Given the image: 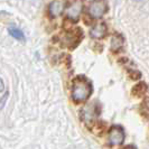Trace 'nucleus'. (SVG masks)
Here are the masks:
<instances>
[{
  "label": "nucleus",
  "mask_w": 149,
  "mask_h": 149,
  "mask_svg": "<svg viewBox=\"0 0 149 149\" xmlns=\"http://www.w3.org/2000/svg\"><path fill=\"white\" fill-rule=\"evenodd\" d=\"M92 93L91 83L83 76H79L74 79L72 84V99L74 102H84L86 101Z\"/></svg>",
  "instance_id": "obj_1"
},
{
  "label": "nucleus",
  "mask_w": 149,
  "mask_h": 149,
  "mask_svg": "<svg viewBox=\"0 0 149 149\" xmlns=\"http://www.w3.org/2000/svg\"><path fill=\"white\" fill-rule=\"evenodd\" d=\"M108 10V6L104 0H93L89 6V15L92 18H101Z\"/></svg>",
  "instance_id": "obj_2"
},
{
  "label": "nucleus",
  "mask_w": 149,
  "mask_h": 149,
  "mask_svg": "<svg viewBox=\"0 0 149 149\" xmlns=\"http://www.w3.org/2000/svg\"><path fill=\"white\" fill-rule=\"evenodd\" d=\"M82 9H83L82 0H75L74 2L70 6L68 10H67V18L71 19L72 22H77L80 19Z\"/></svg>",
  "instance_id": "obj_3"
},
{
  "label": "nucleus",
  "mask_w": 149,
  "mask_h": 149,
  "mask_svg": "<svg viewBox=\"0 0 149 149\" xmlns=\"http://www.w3.org/2000/svg\"><path fill=\"white\" fill-rule=\"evenodd\" d=\"M67 0H53L48 7V13L51 17H58L63 14L66 7Z\"/></svg>",
  "instance_id": "obj_4"
},
{
  "label": "nucleus",
  "mask_w": 149,
  "mask_h": 149,
  "mask_svg": "<svg viewBox=\"0 0 149 149\" xmlns=\"http://www.w3.org/2000/svg\"><path fill=\"white\" fill-rule=\"evenodd\" d=\"M109 141L111 145H120L125 140V132L121 127H112L109 131Z\"/></svg>",
  "instance_id": "obj_5"
},
{
  "label": "nucleus",
  "mask_w": 149,
  "mask_h": 149,
  "mask_svg": "<svg viewBox=\"0 0 149 149\" xmlns=\"http://www.w3.org/2000/svg\"><path fill=\"white\" fill-rule=\"evenodd\" d=\"M97 114V105L95 103H91V104L84 107L82 110V119L85 121V122H90L92 121L93 118Z\"/></svg>",
  "instance_id": "obj_6"
},
{
  "label": "nucleus",
  "mask_w": 149,
  "mask_h": 149,
  "mask_svg": "<svg viewBox=\"0 0 149 149\" xmlns=\"http://www.w3.org/2000/svg\"><path fill=\"white\" fill-rule=\"evenodd\" d=\"M90 34L93 38H103L107 34V26L104 25V22H99L95 24L91 30H90Z\"/></svg>",
  "instance_id": "obj_7"
},
{
  "label": "nucleus",
  "mask_w": 149,
  "mask_h": 149,
  "mask_svg": "<svg viewBox=\"0 0 149 149\" xmlns=\"http://www.w3.org/2000/svg\"><path fill=\"white\" fill-rule=\"evenodd\" d=\"M123 42H125V39L121 35H114L111 39V49L113 52L119 51L120 48L123 46Z\"/></svg>",
  "instance_id": "obj_8"
},
{
  "label": "nucleus",
  "mask_w": 149,
  "mask_h": 149,
  "mask_svg": "<svg viewBox=\"0 0 149 149\" xmlns=\"http://www.w3.org/2000/svg\"><path fill=\"white\" fill-rule=\"evenodd\" d=\"M0 97H1L0 104H1V109H2L5 103H6V100H7V97H8V90H6L5 82H3L2 79L0 80Z\"/></svg>",
  "instance_id": "obj_9"
},
{
  "label": "nucleus",
  "mask_w": 149,
  "mask_h": 149,
  "mask_svg": "<svg viewBox=\"0 0 149 149\" xmlns=\"http://www.w3.org/2000/svg\"><path fill=\"white\" fill-rule=\"evenodd\" d=\"M8 31H9V34L13 36L14 38H16L17 40H24L25 39V36H24V33H22L20 29H18V28H16V27H10L9 29H8Z\"/></svg>",
  "instance_id": "obj_10"
},
{
  "label": "nucleus",
  "mask_w": 149,
  "mask_h": 149,
  "mask_svg": "<svg viewBox=\"0 0 149 149\" xmlns=\"http://www.w3.org/2000/svg\"><path fill=\"white\" fill-rule=\"evenodd\" d=\"M146 90H147L146 84H145V83H140V84H138V85L134 86V89L132 90V93H134V95L139 97V95H142V94L146 92Z\"/></svg>",
  "instance_id": "obj_11"
},
{
  "label": "nucleus",
  "mask_w": 149,
  "mask_h": 149,
  "mask_svg": "<svg viewBox=\"0 0 149 149\" xmlns=\"http://www.w3.org/2000/svg\"><path fill=\"white\" fill-rule=\"evenodd\" d=\"M141 114L146 118H149V100H146L141 105Z\"/></svg>",
  "instance_id": "obj_12"
},
{
  "label": "nucleus",
  "mask_w": 149,
  "mask_h": 149,
  "mask_svg": "<svg viewBox=\"0 0 149 149\" xmlns=\"http://www.w3.org/2000/svg\"><path fill=\"white\" fill-rule=\"evenodd\" d=\"M122 149H136V147L131 146V145H129V146H126V147H123Z\"/></svg>",
  "instance_id": "obj_13"
}]
</instances>
